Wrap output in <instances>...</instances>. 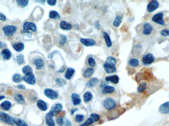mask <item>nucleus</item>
<instances>
[{"instance_id":"f257e3e1","label":"nucleus","mask_w":169,"mask_h":126,"mask_svg":"<svg viewBox=\"0 0 169 126\" xmlns=\"http://www.w3.org/2000/svg\"><path fill=\"white\" fill-rule=\"evenodd\" d=\"M0 120L3 122L10 125H13L15 124L13 118L11 117L9 114L4 112L0 111Z\"/></svg>"},{"instance_id":"f03ea898","label":"nucleus","mask_w":169,"mask_h":126,"mask_svg":"<svg viewBox=\"0 0 169 126\" xmlns=\"http://www.w3.org/2000/svg\"><path fill=\"white\" fill-rule=\"evenodd\" d=\"M103 106L107 110H111L116 108V104L113 99L110 98H108L103 102Z\"/></svg>"},{"instance_id":"7ed1b4c3","label":"nucleus","mask_w":169,"mask_h":126,"mask_svg":"<svg viewBox=\"0 0 169 126\" xmlns=\"http://www.w3.org/2000/svg\"><path fill=\"white\" fill-rule=\"evenodd\" d=\"M163 17V13H158L153 16L152 20L153 22H155L157 24L160 25L165 26V23Z\"/></svg>"},{"instance_id":"20e7f679","label":"nucleus","mask_w":169,"mask_h":126,"mask_svg":"<svg viewBox=\"0 0 169 126\" xmlns=\"http://www.w3.org/2000/svg\"><path fill=\"white\" fill-rule=\"evenodd\" d=\"M44 95L51 100H56L59 98V94L51 89H46L44 92Z\"/></svg>"},{"instance_id":"39448f33","label":"nucleus","mask_w":169,"mask_h":126,"mask_svg":"<svg viewBox=\"0 0 169 126\" xmlns=\"http://www.w3.org/2000/svg\"><path fill=\"white\" fill-rule=\"evenodd\" d=\"M63 106L61 104H55L50 110L49 113L52 116H55L63 110Z\"/></svg>"},{"instance_id":"423d86ee","label":"nucleus","mask_w":169,"mask_h":126,"mask_svg":"<svg viewBox=\"0 0 169 126\" xmlns=\"http://www.w3.org/2000/svg\"><path fill=\"white\" fill-rule=\"evenodd\" d=\"M155 57L151 53H147L143 56L142 59V61L144 65H148L154 62Z\"/></svg>"},{"instance_id":"0eeeda50","label":"nucleus","mask_w":169,"mask_h":126,"mask_svg":"<svg viewBox=\"0 0 169 126\" xmlns=\"http://www.w3.org/2000/svg\"><path fill=\"white\" fill-rule=\"evenodd\" d=\"M5 35L7 36H11L15 33L17 31V27L14 26H6L3 28Z\"/></svg>"},{"instance_id":"6e6552de","label":"nucleus","mask_w":169,"mask_h":126,"mask_svg":"<svg viewBox=\"0 0 169 126\" xmlns=\"http://www.w3.org/2000/svg\"><path fill=\"white\" fill-rule=\"evenodd\" d=\"M23 79L27 83L30 85H34L36 83V79L32 72L26 74L23 77Z\"/></svg>"},{"instance_id":"1a4fd4ad","label":"nucleus","mask_w":169,"mask_h":126,"mask_svg":"<svg viewBox=\"0 0 169 126\" xmlns=\"http://www.w3.org/2000/svg\"><path fill=\"white\" fill-rule=\"evenodd\" d=\"M159 6V3L158 1H152L147 5V11L149 13H152L158 9Z\"/></svg>"},{"instance_id":"9d476101","label":"nucleus","mask_w":169,"mask_h":126,"mask_svg":"<svg viewBox=\"0 0 169 126\" xmlns=\"http://www.w3.org/2000/svg\"><path fill=\"white\" fill-rule=\"evenodd\" d=\"M159 111L163 114H169V101L161 104L159 108Z\"/></svg>"},{"instance_id":"9b49d317","label":"nucleus","mask_w":169,"mask_h":126,"mask_svg":"<svg viewBox=\"0 0 169 126\" xmlns=\"http://www.w3.org/2000/svg\"><path fill=\"white\" fill-rule=\"evenodd\" d=\"M80 42L82 44L86 46H92L96 45L95 40L91 38H81Z\"/></svg>"},{"instance_id":"f8f14e48","label":"nucleus","mask_w":169,"mask_h":126,"mask_svg":"<svg viewBox=\"0 0 169 126\" xmlns=\"http://www.w3.org/2000/svg\"><path fill=\"white\" fill-rule=\"evenodd\" d=\"M23 29L24 30H30L32 32H36L37 30V27L34 23L32 22H26L23 25Z\"/></svg>"},{"instance_id":"ddd939ff","label":"nucleus","mask_w":169,"mask_h":126,"mask_svg":"<svg viewBox=\"0 0 169 126\" xmlns=\"http://www.w3.org/2000/svg\"><path fill=\"white\" fill-rule=\"evenodd\" d=\"M103 67H104L105 71L107 73H109V74L114 73L116 72V70H117L115 66H112L111 65L107 64L106 63L104 64Z\"/></svg>"},{"instance_id":"4468645a","label":"nucleus","mask_w":169,"mask_h":126,"mask_svg":"<svg viewBox=\"0 0 169 126\" xmlns=\"http://www.w3.org/2000/svg\"><path fill=\"white\" fill-rule=\"evenodd\" d=\"M153 27L150 23H146L143 26L142 32L144 35H149L151 34L153 31Z\"/></svg>"},{"instance_id":"2eb2a0df","label":"nucleus","mask_w":169,"mask_h":126,"mask_svg":"<svg viewBox=\"0 0 169 126\" xmlns=\"http://www.w3.org/2000/svg\"><path fill=\"white\" fill-rule=\"evenodd\" d=\"M105 80L107 82H111L114 84H117L119 81V77L117 75H110L106 77Z\"/></svg>"},{"instance_id":"dca6fc26","label":"nucleus","mask_w":169,"mask_h":126,"mask_svg":"<svg viewBox=\"0 0 169 126\" xmlns=\"http://www.w3.org/2000/svg\"><path fill=\"white\" fill-rule=\"evenodd\" d=\"M72 100V102L74 106H77L80 104L81 102V100L80 97L77 94H72L71 96Z\"/></svg>"},{"instance_id":"f3484780","label":"nucleus","mask_w":169,"mask_h":126,"mask_svg":"<svg viewBox=\"0 0 169 126\" xmlns=\"http://www.w3.org/2000/svg\"><path fill=\"white\" fill-rule=\"evenodd\" d=\"M103 36L104 38L105 42H106L107 47L108 48L111 47L112 46V43L109 35L106 32H104L103 33Z\"/></svg>"},{"instance_id":"a211bd4d","label":"nucleus","mask_w":169,"mask_h":126,"mask_svg":"<svg viewBox=\"0 0 169 126\" xmlns=\"http://www.w3.org/2000/svg\"><path fill=\"white\" fill-rule=\"evenodd\" d=\"M37 106L39 108L40 110H41L42 111H46L48 110V106L46 104V102L42 100H39L37 102Z\"/></svg>"},{"instance_id":"6ab92c4d","label":"nucleus","mask_w":169,"mask_h":126,"mask_svg":"<svg viewBox=\"0 0 169 126\" xmlns=\"http://www.w3.org/2000/svg\"><path fill=\"white\" fill-rule=\"evenodd\" d=\"M60 27L61 29H62L63 30L68 31V30H70L71 29L72 26L71 24L69 23L68 22L65 21H63L60 23Z\"/></svg>"},{"instance_id":"aec40b11","label":"nucleus","mask_w":169,"mask_h":126,"mask_svg":"<svg viewBox=\"0 0 169 126\" xmlns=\"http://www.w3.org/2000/svg\"><path fill=\"white\" fill-rule=\"evenodd\" d=\"M115 88L111 86L105 85L103 87V89L102 90V92L103 94H111L114 92L115 91Z\"/></svg>"},{"instance_id":"412c9836","label":"nucleus","mask_w":169,"mask_h":126,"mask_svg":"<svg viewBox=\"0 0 169 126\" xmlns=\"http://www.w3.org/2000/svg\"><path fill=\"white\" fill-rule=\"evenodd\" d=\"M75 72V71L73 68H68L67 69L66 73L65 74V79H68V80L70 79L72 77H73V75H74Z\"/></svg>"},{"instance_id":"4be33fe9","label":"nucleus","mask_w":169,"mask_h":126,"mask_svg":"<svg viewBox=\"0 0 169 126\" xmlns=\"http://www.w3.org/2000/svg\"><path fill=\"white\" fill-rule=\"evenodd\" d=\"M34 63L37 69H40L44 66V61L42 59H36L34 61Z\"/></svg>"},{"instance_id":"5701e85b","label":"nucleus","mask_w":169,"mask_h":126,"mask_svg":"<svg viewBox=\"0 0 169 126\" xmlns=\"http://www.w3.org/2000/svg\"><path fill=\"white\" fill-rule=\"evenodd\" d=\"M46 122L48 126H55V123L53 119V116L50 115L49 113L46 115Z\"/></svg>"},{"instance_id":"b1692460","label":"nucleus","mask_w":169,"mask_h":126,"mask_svg":"<svg viewBox=\"0 0 169 126\" xmlns=\"http://www.w3.org/2000/svg\"><path fill=\"white\" fill-rule=\"evenodd\" d=\"M98 79L97 78L94 77L90 79L86 83V86L88 88H92L96 86L98 82Z\"/></svg>"},{"instance_id":"393cba45","label":"nucleus","mask_w":169,"mask_h":126,"mask_svg":"<svg viewBox=\"0 0 169 126\" xmlns=\"http://www.w3.org/2000/svg\"><path fill=\"white\" fill-rule=\"evenodd\" d=\"M13 119L14 123L17 126H28L25 121L22 119H19L17 118H13Z\"/></svg>"},{"instance_id":"a878e982","label":"nucleus","mask_w":169,"mask_h":126,"mask_svg":"<svg viewBox=\"0 0 169 126\" xmlns=\"http://www.w3.org/2000/svg\"><path fill=\"white\" fill-rule=\"evenodd\" d=\"M11 106V102L9 101H5L4 102H2L1 104V107L2 108V109L4 110H6V111H7V110H10Z\"/></svg>"},{"instance_id":"bb28decb","label":"nucleus","mask_w":169,"mask_h":126,"mask_svg":"<svg viewBox=\"0 0 169 126\" xmlns=\"http://www.w3.org/2000/svg\"><path fill=\"white\" fill-rule=\"evenodd\" d=\"M3 57L5 60H9L11 57V53L10 50L7 49L3 50L2 52Z\"/></svg>"},{"instance_id":"cd10ccee","label":"nucleus","mask_w":169,"mask_h":126,"mask_svg":"<svg viewBox=\"0 0 169 126\" xmlns=\"http://www.w3.org/2000/svg\"><path fill=\"white\" fill-rule=\"evenodd\" d=\"M49 17L51 19H55V20H59L61 18L60 15H59V13L55 11H52L50 12Z\"/></svg>"},{"instance_id":"c85d7f7f","label":"nucleus","mask_w":169,"mask_h":126,"mask_svg":"<svg viewBox=\"0 0 169 126\" xmlns=\"http://www.w3.org/2000/svg\"><path fill=\"white\" fill-rule=\"evenodd\" d=\"M83 98L84 102H88L92 100V95L90 92H86L84 94Z\"/></svg>"},{"instance_id":"c756f323","label":"nucleus","mask_w":169,"mask_h":126,"mask_svg":"<svg viewBox=\"0 0 169 126\" xmlns=\"http://www.w3.org/2000/svg\"><path fill=\"white\" fill-rule=\"evenodd\" d=\"M13 47L15 50L17 52H21L24 49V44L23 43H17L13 45Z\"/></svg>"},{"instance_id":"7c9ffc66","label":"nucleus","mask_w":169,"mask_h":126,"mask_svg":"<svg viewBox=\"0 0 169 126\" xmlns=\"http://www.w3.org/2000/svg\"><path fill=\"white\" fill-rule=\"evenodd\" d=\"M94 73V69L92 68H88L84 71V76L86 78H88L91 77Z\"/></svg>"},{"instance_id":"2f4dec72","label":"nucleus","mask_w":169,"mask_h":126,"mask_svg":"<svg viewBox=\"0 0 169 126\" xmlns=\"http://www.w3.org/2000/svg\"><path fill=\"white\" fill-rule=\"evenodd\" d=\"M122 22V17L121 16H120V15H117L115 19H114V22L113 23V24L114 26H115V27H119L120 24Z\"/></svg>"},{"instance_id":"473e14b6","label":"nucleus","mask_w":169,"mask_h":126,"mask_svg":"<svg viewBox=\"0 0 169 126\" xmlns=\"http://www.w3.org/2000/svg\"><path fill=\"white\" fill-rule=\"evenodd\" d=\"M105 63L111 65L112 66H115L116 63H117V61H116V59L114 57L110 56L106 59Z\"/></svg>"},{"instance_id":"72a5a7b5","label":"nucleus","mask_w":169,"mask_h":126,"mask_svg":"<svg viewBox=\"0 0 169 126\" xmlns=\"http://www.w3.org/2000/svg\"><path fill=\"white\" fill-rule=\"evenodd\" d=\"M147 87V84L145 82H142L140 84L138 88V92L139 93H142L145 91Z\"/></svg>"},{"instance_id":"f704fd0d","label":"nucleus","mask_w":169,"mask_h":126,"mask_svg":"<svg viewBox=\"0 0 169 126\" xmlns=\"http://www.w3.org/2000/svg\"><path fill=\"white\" fill-rule=\"evenodd\" d=\"M139 61L136 59H131L129 61V64L130 66L132 67H136L139 65Z\"/></svg>"},{"instance_id":"c9c22d12","label":"nucleus","mask_w":169,"mask_h":126,"mask_svg":"<svg viewBox=\"0 0 169 126\" xmlns=\"http://www.w3.org/2000/svg\"><path fill=\"white\" fill-rule=\"evenodd\" d=\"M15 100L17 101V102L20 103V104H24L25 102V100H24L23 97L21 94H16L15 95Z\"/></svg>"},{"instance_id":"e433bc0d","label":"nucleus","mask_w":169,"mask_h":126,"mask_svg":"<svg viewBox=\"0 0 169 126\" xmlns=\"http://www.w3.org/2000/svg\"><path fill=\"white\" fill-rule=\"evenodd\" d=\"M13 80L15 83H19L22 81V77L19 74H15L13 77Z\"/></svg>"},{"instance_id":"4c0bfd02","label":"nucleus","mask_w":169,"mask_h":126,"mask_svg":"<svg viewBox=\"0 0 169 126\" xmlns=\"http://www.w3.org/2000/svg\"><path fill=\"white\" fill-rule=\"evenodd\" d=\"M29 1L27 0H18L17 1V3L19 6L21 7H24L27 6Z\"/></svg>"},{"instance_id":"58836bf2","label":"nucleus","mask_w":169,"mask_h":126,"mask_svg":"<svg viewBox=\"0 0 169 126\" xmlns=\"http://www.w3.org/2000/svg\"><path fill=\"white\" fill-rule=\"evenodd\" d=\"M55 82L57 85L59 87H63V86H65V85L66 84V82H65V80L62 79L58 78V79H56Z\"/></svg>"},{"instance_id":"ea45409f","label":"nucleus","mask_w":169,"mask_h":126,"mask_svg":"<svg viewBox=\"0 0 169 126\" xmlns=\"http://www.w3.org/2000/svg\"><path fill=\"white\" fill-rule=\"evenodd\" d=\"M67 41V37L65 35H61L60 37L59 42L61 46H64Z\"/></svg>"},{"instance_id":"a19ab883","label":"nucleus","mask_w":169,"mask_h":126,"mask_svg":"<svg viewBox=\"0 0 169 126\" xmlns=\"http://www.w3.org/2000/svg\"><path fill=\"white\" fill-rule=\"evenodd\" d=\"M94 123V121L93 120V119H92V118H88L87 120L86 121V122H84V123H83V124L80 125V126H89L91 125L92 124H93Z\"/></svg>"},{"instance_id":"79ce46f5","label":"nucleus","mask_w":169,"mask_h":126,"mask_svg":"<svg viewBox=\"0 0 169 126\" xmlns=\"http://www.w3.org/2000/svg\"><path fill=\"white\" fill-rule=\"evenodd\" d=\"M32 71V69L31 67L29 66H26L23 67L22 69V71L23 73H25V75L29 73H31Z\"/></svg>"},{"instance_id":"37998d69","label":"nucleus","mask_w":169,"mask_h":126,"mask_svg":"<svg viewBox=\"0 0 169 126\" xmlns=\"http://www.w3.org/2000/svg\"><path fill=\"white\" fill-rule=\"evenodd\" d=\"M88 65L91 67H94V66H96V61H95L94 58L92 57H89L88 60Z\"/></svg>"},{"instance_id":"c03bdc74","label":"nucleus","mask_w":169,"mask_h":126,"mask_svg":"<svg viewBox=\"0 0 169 126\" xmlns=\"http://www.w3.org/2000/svg\"><path fill=\"white\" fill-rule=\"evenodd\" d=\"M90 118H92V119H93V120L94 121V122H97L100 119V116L99 115H98L97 114L92 113L90 115Z\"/></svg>"},{"instance_id":"a18cd8bd","label":"nucleus","mask_w":169,"mask_h":126,"mask_svg":"<svg viewBox=\"0 0 169 126\" xmlns=\"http://www.w3.org/2000/svg\"><path fill=\"white\" fill-rule=\"evenodd\" d=\"M17 60L19 64H22L24 62V56L22 55H18L17 57Z\"/></svg>"},{"instance_id":"49530a36","label":"nucleus","mask_w":169,"mask_h":126,"mask_svg":"<svg viewBox=\"0 0 169 126\" xmlns=\"http://www.w3.org/2000/svg\"><path fill=\"white\" fill-rule=\"evenodd\" d=\"M84 118V115H82V114H78V115L76 116V121L77 122H82Z\"/></svg>"},{"instance_id":"de8ad7c7","label":"nucleus","mask_w":169,"mask_h":126,"mask_svg":"<svg viewBox=\"0 0 169 126\" xmlns=\"http://www.w3.org/2000/svg\"><path fill=\"white\" fill-rule=\"evenodd\" d=\"M57 122L58 125L59 126H63L64 124V121L62 117H59L57 119Z\"/></svg>"},{"instance_id":"09e8293b","label":"nucleus","mask_w":169,"mask_h":126,"mask_svg":"<svg viewBox=\"0 0 169 126\" xmlns=\"http://www.w3.org/2000/svg\"><path fill=\"white\" fill-rule=\"evenodd\" d=\"M160 34L163 37L169 36V30H163L161 32Z\"/></svg>"},{"instance_id":"8fccbe9b","label":"nucleus","mask_w":169,"mask_h":126,"mask_svg":"<svg viewBox=\"0 0 169 126\" xmlns=\"http://www.w3.org/2000/svg\"><path fill=\"white\" fill-rule=\"evenodd\" d=\"M47 3L50 6H54L57 4V0H48Z\"/></svg>"},{"instance_id":"3c124183","label":"nucleus","mask_w":169,"mask_h":126,"mask_svg":"<svg viewBox=\"0 0 169 126\" xmlns=\"http://www.w3.org/2000/svg\"><path fill=\"white\" fill-rule=\"evenodd\" d=\"M0 20L2 21H5L6 20V17L3 14H0Z\"/></svg>"},{"instance_id":"603ef678","label":"nucleus","mask_w":169,"mask_h":126,"mask_svg":"<svg viewBox=\"0 0 169 126\" xmlns=\"http://www.w3.org/2000/svg\"><path fill=\"white\" fill-rule=\"evenodd\" d=\"M17 87V88L20 89L25 90L26 89L25 86H24L23 85H21H21H18Z\"/></svg>"},{"instance_id":"864d4df0","label":"nucleus","mask_w":169,"mask_h":126,"mask_svg":"<svg viewBox=\"0 0 169 126\" xmlns=\"http://www.w3.org/2000/svg\"><path fill=\"white\" fill-rule=\"evenodd\" d=\"M65 125L66 126H71V123L68 120H66V121L65 122Z\"/></svg>"},{"instance_id":"5fc2aeb1","label":"nucleus","mask_w":169,"mask_h":126,"mask_svg":"<svg viewBox=\"0 0 169 126\" xmlns=\"http://www.w3.org/2000/svg\"><path fill=\"white\" fill-rule=\"evenodd\" d=\"M5 46H6V44H4L3 42H0V49L1 48H4Z\"/></svg>"},{"instance_id":"6e6d98bb","label":"nucleus","mask_w":169,"mask_h":126,"mask_svg":"<svg viewBox=\"0 0 169 126\" xmlns=\"http://www.w3.org/2000/svg\"><path fill=\"white\" fill-rule=\"evenodd\" d=\"M77 110L78 109H76V108L72 109L71 111V113L72 115H73V114L76 111H77Z\"/></svg>"},{"instance_id":"4d7b16f0","label":"nucleus","mask_w":169,"mask_h":126,"mask_svg":"<svg viewBox=\"0 0 169 126\" xmlns=\"http://www.w3.org/2000/svg\"><path fill=\"white\" fill-rule=\"evenodd\" d=\"M65 67H63L62 68H61V69H59V70L58 72H59V73H63V71H65Z\"/></svg>"},{"instance_id":"13d9d810","label":"nucleus","mask_w":169,"mask_h":126,"mask_svg":"<svg viewBox=\"0 0 169 126\" xmlns=\"http://www.w3.org/2000/svg\"><path fill=\"white\" fill-rule=\"evenodd\" d=\"M96 26L97 29H99V28H100V24H99L98 22H96Z\"/></svg>"},{"instance_id":"bf43d9fd","label":"nucleus","mask_w":169,"mask_h":126,"mask_svg":"<svg viewBox=\"0 0 169 126\" xmlns=\"http://www.w3.org/2000/svg\"><path fill=\"white\" fill-rule=\"evenodd\" d=\"M37 2L43 4V5H44L45 3V1H37Z\"/></svg>"},{"instance_id":"052dcab7","label":"nucleus","mask_w":169,"mask_h":126,"mask_svg":"<svg viewBox=\"0 0 169 126\" xmlns=\"http://www.w3.org/2000/svg\"><path fill=\"white\" fill-rule=\"evenodd\" d=\"M5 97L4 96H0V101L2 100L3 99H5Z\"/></svg>"}]
</instances>
